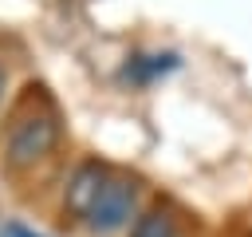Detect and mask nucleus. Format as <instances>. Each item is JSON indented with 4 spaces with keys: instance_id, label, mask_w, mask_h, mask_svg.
Listing matches in <instances>:
<instances>
[{
    "instance_id": "nucleus-1",
    "label": "nucleus",
    "mask_w": 252,
    "mask_h": 237,
    "mask_svg": "<svg viewBox=\"0 0 252 237\" xmlns=\"http://www.w3.org/2000/svg\"><path fill=\"white\" fill-rule=\"evenodd\" d=\"M59 134H63V122L55 103L43 95V87H32V95H24V103L12 111V122L4 134V162L16 174L35 170L59 146Z\"/></svg>"
},
{
    "instance_id": "nucleus-2",
    "label": "nucleus",
    "mask_w": 252,
    "mask_h": 237,
    "mask_svg": "<svg viewBox=\"0 0 252 237\" xmlns=\"http://www.w3.org/2000/svg\"><path fill=\"white\" fill-rule=\"evenodd\" d=\"M138 213H142V182L130 178V174H110L83 221H87L91 233L110 237L118 229H130L138 221Z\"/></svg>"
},
{
    "instance_id": "nucleus-3",
    "label": "nucleus",
    "mask_w": 252,
    "mask_h": 237,
    "mask_svg": "<svg viewBox=\"0 0 252 237\" xmlns=\"http://www.w3.org/2000/svg\"><path fill=\"white\" fill-rule=\"evenodd\" d=\"M106 178H110V166H102V162H94V158L79 162V166L71 170V178H67L63 205H67L75 217H87L91 205H94V198H98V190L106 186Z\"/></svg>"
},
{
    "instance_id": "nucleus-4",
    "label": "nucleus",
    "mask_w": 252,
    "mask_h": 237,
    "mask_svg": "<svg viewBox=\"0 0 252 237\" xmlns=\"http://www.w3.org/2000/svg\"><path fill=\"white\" fill-rule=\"evenodd\" d=\"M130 237H177V213L169 205H150L130 225Z\"/></svg>"
},
{
    "instance_id": "nucleus-5",
    "label": "nucleus",
    "mask_w": 252,
    "mask_h": 237,
    "mask_svg": "<svg viewBox=\"0 0 252 237\" xmlns=\"http://www.w3.org/2000/svg\"><path fill=\"white\" fill-rule=\"evenodd\" d=\"M169 67H177V55H138L130 67H126V75H138V79H150V75H158V71H169Z\"/></svg>"
},
{
    "instance_id": "nucleus-6",
    "label": "nucleus",
    "mask_w": 252,
    "mask_h": 237,
    "mask_svg": "<svg viewBox=\"0 0 252 237\" xmlns=\"http://www.w3.org/2000/svg\"><path fill=\"white\" fill-rule=\"evenodd\" d=\"M0 237H43V233H35V229H28L20 221H4L0 225Z\"/></svg>"
},
{
    "instance_id": "nucleus-7",
    "label": "nucleus",
    "mask_w": 252,
    "mask_h": 237,
    "mask_svg": "<svg viewBox=\"0 0 252 237\" xmlns=\"http://www.w3.org/2000/svg\"><path fill=\"white\" fill-rule=\"evenodd\" d=\"M4 87H8V75H4V67H0V103H4Z\"/></svg>"
}]
</instances>
